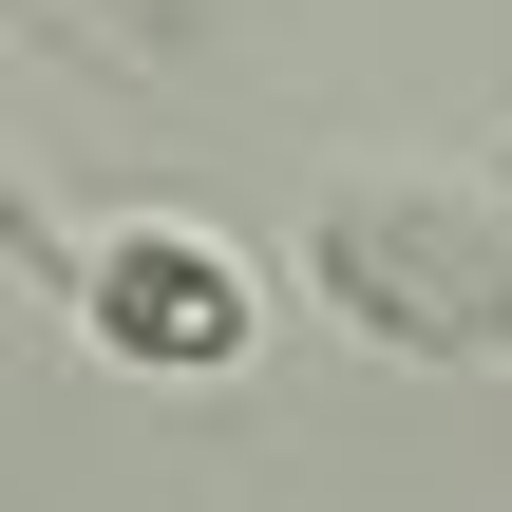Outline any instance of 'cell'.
<instances>
[{"label":"cell","instance_id":"1","mask_svg":"<svg viewBox=\"0 0 512 512\" xmlns=\"http://www.w3.org/2000/svg\"><path fill=\"white\" fill-rule=\"evenodd\" d=\"M304 285L361 361H456L512 380V209L456 171H323L304 209Z\"/></svg>","mask_w":512,"mask_h":512},{"label":"cell","instance_id":"2","mask_svg":"<svg viewBox=\"0 0 512 512\" xmlns=\"http://www.w3.org/2000/svg\"><path fill=\"white\" fill-rule=\"evenodd\" d=\"M76 342L133 361V380H228L266 342V285L209 228H114V247H76Z\"/></svg>","mask_w":512,"mask_h":512}]
</instances>
